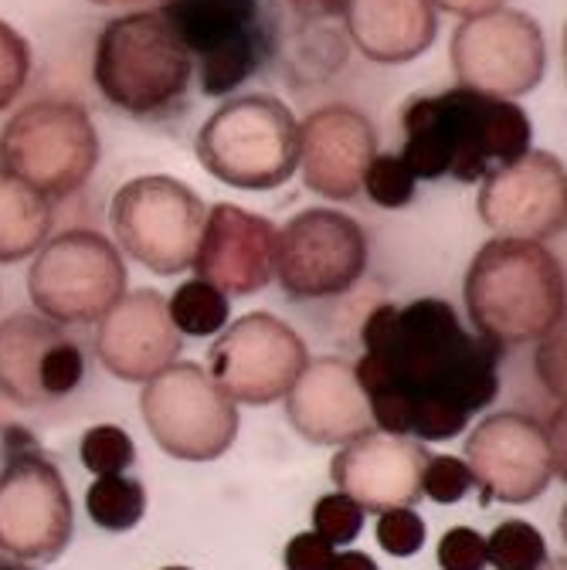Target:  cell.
<instances>
[{
    "label": "cell",
    "mask_w": 567,
    "mask_h": 570,
    "mask_svg": "<svg viewBox=\"0 0 567 570\" xmlns=\"http://www.w3.org/2000/svg\"><path fill=\"white\" fill-rule=\"evenodd\" d=\"M414 174L404 167L401 157L394 154H378L368 170H364V184L361 190L378 204V207H388V210H398V207H408L414 200Z\"/></svg>",
    "instance_id": "obj_28"
},
{
    "label": "cell",
    "mask_w": 567,
    "mask_h": 570,
    "mask_svg": "<svg viewBox=\"0 0 567 570\" xmlns=\"http://www.w3.org/2000/svg\"><path fill=\"white\" fill-rule=\"evenodd\" d=\"M310 364L303 336L272 313H248L207 350V374L235 404H275Z\"/></svg>",
    "instance_id": "obj_14"
},
{
    "label": "cell",
    "mask_w": 567,
    "mask_h": 570,
    "mask_svg": "<svg viewBox=\"0 0 567 570\" xmlns=\"http://www.w3.org/2000/svg\"><path fill=\"white\" fill-rule=\"evenodd\" d=\"M0 167L48 200L82 190L99 167L92 116L72 99L28 102L0 129Z\"/></svg>",
    "instance_id": "obj_6"
},
{
    "label": "cell",
    "mask_w": 567,
    "mask_h": 570,
    "mask_svg": "<svg viewBox=\"0 0 567 570\" xmlns=\"http://www.w3.org/2000/svg\"><path fill=\"white\" fill-rule=\"evenodd\" d=\"M76 513L65 475L41 452H14L0 469V553L51 563L72 543Z\"/></svg>",
    "instance_id": "obj_13"
},
{
    "label": "cell",
    "mask_w": 567,
    "mask_h": 570,
    "mask_svg": "<svg viewBox=\"0 0 567 570\" xmlns=\"http://www.w3.org/2000/svg\"><path fill=\"white\" fill-rule=\"evenodd\" d=\"M31 76V45L8 21H0V112L11 109Z\"/></svg>",
    "instance_id": "obj_32"
},
{
    "label": "cell",
    "mask_w": 567,
    "mask_h": 570,
    "mask_svg": "<svg viewBox=\"0 0 567 570\" xmlns=\"http://www.w3.org/2000/svg\"><path fill=\"white\" fill-rule=\"evenodd\" d=\"M82 465L92 475H113V472H126L136 462V445L133 439L116 424H96L82 435L79 445Z\"/></svg>",
    "instance_id": "obj_29"
},
{
    "label": "cell",
    "mask_w": 567,
    "mask_h": 570,
    "mask_svg": "<svg viewBox=\"0 0 567 570\" xmlns=\"http://www.w3.org/2000/svg\"><path fill=\"white\" fill-rule=\"evenodd\" d=\"M462 299L476 333L500 346L544 340L564 326V265L544 242L492 235L466 268Z\"/></svg>",
    "instance_id": "obj_3"
},
{
    "label": "cell",
    "mask_w": 567,
    "mask_h": 570,
    "mask_svg": "<svg viewBox=\"0 0 567 570\" xmlns=\"http://www.w3.org/2000/svg\"><path fill=\"white\" fill-rule=\"evenodd\" d=\"M96 8H136V4H147V0H92Z\"/></svg>",
    "instance_id": "obj_40"
},
{
    "label": "cell",
    "mask_w": 567,
    "mask_h": 570,
    "mask_svg": "<svg viewBox=\"0 0 567 570\" xmlns=\"http://www.w3.org/2000/svg\"><path fill=\"white\" fill-rule=\"evenodd\" d=\"M313 530L330 547H346L364 530V510H361V503H353V499L343 492L320 495L316 507H313Z\"/></svg>",
    "instance_id": "obj_31"
},
{
    "label": "cell",
    "mask_w": 567,
    "mask_h": 570,
    "mask_svg": "<svg viewBox=\"0 0 567 570\" xmlns=\"http://www.w3.org/2000/svg\"><path fill=\"white\" fill-rule=\"evenodd\" d=\"M432 4H436V11H446L452 18H476V14L504 8L507 0H432Z\"/></svg>",
    "instance_id": "obj_37"
},
{
    "label": "cell",
    "mask_w": 567,
    "mask_h": 570,
    "mask_svg": "<svg viewBox=\"0 0 567 570\" xmlns=\"http://www.w3.org/2000/svg\"><path fill=\"white\" fill-rule=\"evenodd\" d=\"M123 252L92 228L61 232L35 252L28 296L41 316L58 326L99 323L126 296Z\"/></svg>",
    "instance_id": "obj_7"
},
{
    "label": "cell",
    "mask_w": 567,
    "mask_h": 570,
    "mask_svg": "<svg viewBox=\"0 0 567 570\" xmlns=\"http://www.w3.org/2000/svg\"><path fill=\"white\" fill-rule=\"evenodd\" d=\"M86 510L96 527L109 533H126L147 513V489L139 479H129L123 472L99 475L86 489Z\"/></svg>",
    "instance_id": "obj_25"
},
{
    "label": "cell",
    "mask_w": 567,
    "mask_h": 570,
    "mask_svg": "<svg viewBox=\"0 0 567 570\" xmlns=\"http://www.w3.org/2000/svg\"><path fill=\"white\" fill-rule=\"evenodd\" d=\"M92 71L109 106L136 119H157L184 102L194 58L160 11H133L102 28Z\"/></svg>",
    "instance_id": "obj_4"
},
{
    "label": "cell",
    "mask_w": 567,
    "mask_h": 570,
    "mask_svg": "<svg viewBox=\"0 0 567 570\" xmlns=\"http://www.w3.org/2000/svg\"><path fill=\"white\" fill-rule=\"evenodd\" d=\"M164 570H190V567H164Z\"/></svg>",
    "instance_id": "obj_43"
},
{
    "label": "cell",
    "mask_w": 567,
    "mask_h": 570,
    "mask_svg": "<svg viewBox=\"0 0 567 570\" xmlns=\"http://www.w3.org/2000/svg\"><path fill=\"white\" fill-rule=\"evenodd\" d=\"M154 442L180 462H215L238 439V404L201 364L174 361L139 391Z\"/></svg>",
    "instance_id": "obj_9"
},
{
    "label": "cell",
    "mask_w": 567,
    "mask_h": 570,
    "mask_svg": "<svg viewBox=\"0 0 567 570\" xmlns=\"http://www.w3.org/2000/svg\"><path fill=\"white\" fill-rule=\"evenodd\" d=\"M439 567L442 570H486V537L472 527H452L439 540Z\"/></svg>",
    "instance_id": "obj_35"
},
{
    "label": "cell",
    "mask_w": 567,
    "mask_h": 570,
    "mask_svg": "<svg viewBox=\"0 0 567 570\" xmlns=\"http://www.w3.org/2000/svg\"><path fill=\"white\" fill-rule=\"evenodd\" d=\"M472 472L462 459L456 455H429L421 472V495H429L439 507H452L459 499L469 495L472 489Z\"/></svg>",
    "instance_id": "obj_33"
},
{
    "label": "cell",
    "mask_w": 567,
    "mask_h": 570,
    "mask_svg": "<svg viewBox=\"0 0 567 570\" xmlns=\"http://www.w3.org/2000/svg\"><path fill=\"white\" fill-rule=\"evenodd\" d=\"M167 313L180 336H218L232 320V303L211 282L190 278L167 299Z\"/></svg>",
    "instance_id": "obj_26"
},
{
    "label": "cell",
    "mask_w": 567,
    "mask_h": 570,
    "mask_svg": "<svg viewBox=\"0 0 567 570\" xmlns=\"http://www.w3.org/2000/svg\"><path fill=\"white\" fill-rule=\"evenodd\" d=\"M0 570H31V567H25L21 560L11 557V560H0Z\"/></svg>",
    "instance_id": "obj_42"
},
{
    "label": "cell",
    "mask_w": 567,
    "mask_h": 570,
    "mask_svg": "<svg viewBox=\"0 0 567 570\" xmlns=\"http://www.w3.org/2000/svg\"><path fill=\"white\" fill-rule=\"evenodd\" d=\"M86 377V356L72 336H61L48 346L41 361V394L45 401L76 394Z\"/></svg>",
    "instance_id": "obj_30"
},
{
    "label": "cell",
    "mask_w": 567,
    "mask_h": 570,
    "mask_svg": "<svg viewBox=\"0 0 567 570\" xmlns=\"http://www.w3.org/2000/svg\"><path fill=\"white\" fill-rule=\"evenodd\" d=\"M424 462H429V449L418 439L368 432L340 445L330 462V479L343 495L361 503L364 513H384L418 503Z\"/></svg>",
    "instance_id": "obj_19"
},
{
    "label": "cell",
    "mask_w": 567,
    "mask_h": 570,
    "mask_svg": "<svg viewBox=\"0 0 567 570\" xmlns=\"http://www.w3.org/2000/svg\"><path fill=\"white\" fill-rule=\"evenodd\" d=\"M378 157V129L353 106L333 102L300 122V164L306 190L326 200H353Z\"/></svg>",
    "instance_id": "obj_18"
},
{
    "label": "cell",
    "mask_w": 567,
    "mask_h": 570,
    "mask_svg": "<svg viewBox=\"0 0 567 570\" xmlns=\"http://www.w3.org/2000/svg\"><path fill=\"white\" fill-rule=\"evenodd\" d=\"M472 482L496 503H534L564 472L560 445L530 414L496 411L486 414L466 435V459Z\"/></svg>",
    "instance_id": "obj_15"
},
{
    "label": "cell",
    "mask_w": 567,
    "mask_h": 570,
    "mask_svg": "<svg viewBox=\"0 0 567 570\" xmlns=\"http://www.w3.org/2000/svg\"><path fill=\"white\" fill-rule=\"evenodd\" d=\"M286 417L313 445H346L374 432L368 394L350 361L316 356L286 391Z\"/></svg>",
    "instance_id": "obj_21"
},
{
    "label": "cell",
    "mask_w": 567,
    "mask_h": 570,
    "mask_svg": "<svg viewBox=\"0 0 567 570\" xmlns=\"http://www.w3.org/2000/svg\"><path fill=\"white\" fill-rule=\"evenodd\" d=\"M537 570H567V560H564V557H557V560H544Z\"/></svg>",
    "instance_id": "obj_41"
},
{
    "label": "cell",
    "mask_w": 567,
    "mask_h": 570,
    "mask_svg": "<svg viewBox=\"0 0 567 570\" xmlns=\"http://www.w3.org/2000/svg\"><path fill=\"white\" fill-rule=\"evenodd\" d=\"M207 204L184 180L147 174L123 184L109 204L113 245L154 275H180L190 268Z\"/></svg>",
    "instance_id": "obj_8"
},
{
    "label": "cell",
    "mask_w": 567,
    "mask_h": 570,
    "mask_svg": "<svg viewBox=\"0 0 567 570\" xmlns=\"http://www.w3.org/2000/svg\"><path fill=\"white\" fill-rule=\"evenodd\" d=\"M361 343L353 371L378 432L449 442L500 394L507 346L466 330L446 299L381 303L364 320Z\"/></svg>",
    "instance_id": "obj_1"
},
{
    "label": "cell",
    "mask_w": 567,
    "mask_h": 570,
    "mask_svg": "<svg viewBox=\"0 0 567 570\" xmlns=\"http://www.w3.org/2000/svg\"><path fill=\"white\" fill-rule=\"evenodd\" d=\"M286 4L303 14H333V11H340L343 0H286Z\"/></svg>",
    "instance_id": "obj_39"
},
{
    "label": "cell",
    "mask_w": 567,
    "mask_h": 570,
    "mask_svg": "<svg viewBox=\"0 0 567 570\" xmlns=\"http://www.w3.org/2000/svg\"><path fill=\"white\" fill-rule=\"evenodd\" d=\"M424 537H429V527L411 507L384 510L378 520V543L391 557H414L424 547Z\"/></svg>",
    "instance_id": "obj_34"
},
{
    "label": "cell",
    "mask_w": 567,
    "mask_h": 570,
    "mask_svg": "<svg viewBox=\"0 0 567 570\" xmlns=\"http://www.w3.org/2000/svg\"><path fill=\"white\" fill-rule=\"evenodd\" d=\"M326 570H381V567L364 550H340V553H333V560H330Z\"/></svg>",
    "instance_id": "obj_38"
},
{
    "label": "cell",
    "mask_w": 567,
    "mask_h": 570,
    "mask_svg": "<svg viewBox=\"0 0 567 570\" xmlns=\"http://www.w3.org/2000/svg\"><path fill=\"white\" fill-rule=\"evenodd\" d=\"M456 82L479 96L520 99L530 96L547 71V41L527 11L496 8L462 18L449 45Z\"/></svg>",
    "instance_id": "obj_10"
},
{
    "label": "cell",
    "mask_w": 567,
    "mask_h": 570,
    "mask_svg": "<svg viewBox=\"0 0 567 570\" xmlns=\"http://www.w3.org/2000/svg\"><path fill=\"white\" fill-rule=\"evenodd\" d=\"M55 210L45 194L0 167V265L31 258L51 235Z\"/></svg>",
    "instance_id": "obj_24"
},
{
    "label": "cell",
    "mask_w": 567,
    "mask_h": 570,
    "mask_svg": "<svg viewBox=\"0 0 567 570\" xmlns=\"http://www.w3.org/2000/svg\"><path fill=\"white\" fill-rule=\"evenodd\" d=\"M371 262L364 228L333 207H310L275 235V275L290 299H333L353 289Z\"/></svg>",
    "instance_id": "obj_12"
},
{
    "label": "cell",
    "mask_w": 567,
    "mask_h": 570,
    "mask_svg": "<svg viewBox=\"0 0 567 570\" xmlns=\"http://www.w3.org/2000/svg\"><path fill=\"white\" fill-rule=\"evenodd\" d=\"M160 14L194 58L201 92L211 99L245 86L268 55L258 0H170Z\"/></svg>",
    "instance_id": "obj_11"
},
{
    "label": "cell",
    "mask_w": 567,
    "mask_h": 570,
    "mask_svg": "<svg viewBox=\"0 0 567 570\" xmlns=\"http://www.w3.org/2000/svg\"><path fill=\"white\" fill-rule=\"evenodd\" d=\"M201 167L238 190H275L296 174L300 119L272 92H248L222 102L197 129Z\"/></svg>",
    "instance_id": "obj_5"
},
{
    "label": "cell",
    "mask_w": 567,
    "mask_h": 570,
    "mask_svg": "<svg viewBox=\"0 0 567 570\" xmlns=\"http://www.w3.org/2000/svg\"><path fill=\"white\" fill-rule=\"evenodd\" d=\"M275 225L238 204L207 207L190 268L225 296H255L275 275Z\"/></svg>",
    "instance_id": "obj_17"
},
{
    "label": "cell",
    "mask_w": 567,
    "mask_h": 570,
    "mask_svg": "<svg viewBox=\"0 0 567 570\" xmlns=\"http://www.w3.org/2000/svg\"><path fill=\"white\" fill-rule=\"evenodd\" d=\"M544 560L547 540L527 520H504L486 537V563L492 570H537Z\"/></svg>",
    "instance_id": "obj_27"
},
{
    "label": "cell",
    "mask_w": 567,
    "mask_h": 570,
    "mask_svg": "<svg viewBox=\"0 0 567 570\" xmlns=\"http://www.w3.org/2000/svg\"><path fill=\"white\" fill-rule=\"evenodd\" d=\"M336 547H330L316 530L296 533L286 547V570H326Z\"/></svg>",
    "instance_id": "obj_36"
},
{
    "label": "cell",
    "mask_w": 567,
    "mask_h": 570,
    "mask_svg": "<svg viewBox=\"0 0 567 570\" xmlns=\"http://www.w3.org/2000/svg\"><path fill=\"white\" fill-rule=\"evenodd\" d=\"M180 346L184 340L157 289L126 293L106 309L96 330L99 364L126 384H147L167 371L180 356Z\"/></svg>",
    "instance_id": "obj_20"
},
{
    "label": "cell",
    "mask_w": 567,
    "mask_h": 570,
    "mask_svg": "<svg viewBox=\"0 0 567 570\" xmlns=\"http://www.w3.org/2000/svg\"><path fill=\"white\" fill-rule=\"evenodd\" d=\"M476 210L496 238L550 242L567 225V174L560 157L530 150L479 180Z\"/></svg>",
    "instance_id": "obj_16"
},
{
    "label": "cell",
    "mask_w": 567,
    "mask_h": 570,
    "mask_svg": "<svg viewBox=\"0 0 567 570\" xmlns=\"http://www.w3.org/2000/svg\"><path fill=\"white\" fill-rule=\"evenodd\" d=\"M401 160L414 180L456 177L479 184L534 150V122L514 99H492L472 89L414 96L401 109Z\"/></svg>",
    "instance_id": "obj_2"
},
{
    "label": "cell",
    "mask_w": 567,
    "mask_h": 570,
    "mask_svg": "<svg viewBox=\"0 0 567 570\" xmlns=\"http://www.w3.org/2000/svg\"><path fill=\"white\" fill-rule=\"evenodd\" d=\"M340 11L353 48L378 65H408L439 35L432 0H343Z\"/></svg>",
    "instance_id": "obj_22"
},
{
    "label": "cell",
    "mask_w": 567,
    "mask_h": 570,
    "mask_svg": "<svg viewBox=\"0 0 567 570\" xmlns=\"http://www.w3.org/2000/svg\"><path fill=\"white\" fill-rule=\"evenodd\" d=\"M65 330L41 313H14L0 323V391L18 404H38L41 394V361Z\"/></svg>",
    "instance_id": "obj_23"
}]
</instances>
